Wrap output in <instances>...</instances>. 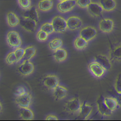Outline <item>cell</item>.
Wrapping results in <instances>:
<instances>
[{"instance_id":"obj_31","label":"cell","mask_w":121,"mask_h":121,"mask_svg":"<svg viewBox=\"0 0 121 121\" xmlns=\"http://www.w3.org/2000/svg\"><path fill=\"white\" fill-rule=\"evenodd\" d=\"M49 34L45 32L44 31L40 30L37 33V39L40 41H45L48 40Z\"/></svg>"},{"instance_id":"obj_20","label":"cell","mask_w":121,"mask_h":121,"mask_svg":"<svg viewBox=\"0 0 121 121\" xmlns=\"http://www.w3.org/2000/svg\"><path fill=\"white\" fill-rule=\"evenodd\" d=\"M19 116L22 119L25 121H30L33 119L34 113L29 107H20Z\"/></svg>"},{"instance_id":"obj_15","label":"cell","mask_w":121,"mask_h":121,"mask_svg":"<svg viewBox=\"0 0 121 121\" xmlns=\"http://www.w3.org/2000/svg\"><path fill=\"white\" fill-rule=\"evenodd\" d=\"M89 14L93 17H101L103 15L104 9L100 4L97 3H91L87 7Z\"/></svg>"},{"instance_id":"obj_26","label":"cell","mask_w":121,"mask_h":121,"mask_svg":"<svg viewBox=\"0 0 121 121\" xmlns=\"http://www.w3.org/2000/svg\"><path fill=\"white\" fill-rule=\"evenodd\" d=\"M36 53V49L32 46H28L25 49V53L23 56V60H30Z\"/></svg>"},{"instance_id":"obj_1","label":"cell","mask_w":121,"mask_h":121,"mask_svg":"<svg viewBox=\"0 0 121 121\" xmlns=\"http://www.w3.org/2000/svg\"><path fill=\"white\" fill-rule=\"evenodd\" d=\"M55 32L62 33L68 29L67 21L60 16H55L51 22Z\"/></svg>"},{"instance_id":"obj_2","label":"cell","mask_w":121,"mask_h":121,"mask_svg":"<svg viewBox=\"0 0 121 121\" xmlns=\"http://www.w3.org/2000/svg\"><path fill=\"white\" fill-rule=\"evenodd\" d=\"M7 41L10 47L13 49L19 48L22 44V40L20 35L15 31H11L7 34Z\"/></svg>"},{"instance_id":"obj_24","label":"cell","mask_w":121,"mask_h":121,"mask_svg":"<svg viewBox=\"0 0 121 121\" xmlns=\"http://www.w3.org/2000/svg\"><path fill=\"white\" fill-rule=\"evenodd\" d=\"M53 6L52 0H40L38 4L39 9L43 12L50 10Z\"/></svg>"},{"instance_id":"obj_10","label":"cell","mask_w":121,"mask_h":121,"mask_svg":"<svg viewBox=\"0 0 121 121\" xmlns=\"http://www.w3.org/2000/svg\"><path fill=\"white\" fill-rule=\"evenodd\" d=\"M88 69L91 73L97 78L101 77L105 73V69L98 62L94 61L88 65Z\"/></svg>"},{"instance_id":"obj_18","label":"cell","mask_w":121,"mask_h":121,"mask_svg":"<svg viewBox=\"0 0 121 121\" xmlns=\"http://www.w3.org/2000/svg\"><path fill=\"white\" fill-rule=\"evenodd\" d=\"M68 90L65 87L58 85L53 89V95L56 100H60L67 96Z\"/></svg>"},{"instance_id":"obj_19","label":"cell","mask_w":121,"mask_h":121,"mask_svg":"<svg viewBox=\"0 0 121 121\" xmlns=\"http://www.w3.org/2000/svg\"><path fill=\"white\" fill-rule=\"evenodd\" d=\"M99 4L106 12H112L116 7L115 0H99Z\"/></svg>"},{"instance_id":"obj_14","label":"cell","mask_w":121,"mask_h":121,"mask_svg":"<svg viewBox=\"0 0 121 121\" xmlns=\"http://www.w3.org/2000/svg\"><path fill=\"white\" fill-rule=\"evenodd\" d=\"M99 28L104 33H110L114 28L113 21L109 18H104L99 22Z\"/></svg>"},{"instance_id":"obj_35","label":"cell","mask_w":121,"mask_h":121,"mask_svg":"<svg viewBox=\"0 0 121 121\" xmlns=\"http://www.w3.org/2000/svg\"><path fill=\"white\" fill-rule=\"evenodd\" d=\"M91 3V0H76L77 5L82 9L87 8Z\"/></svg>"},{"instance_id":"obj_16","label":"cell","mask_w":121,"mask_h":121,"mask_svg":"<svg viewBox=\"0 0 121 121\" xmlns=\"http://www.w3.org/2000/svg\"><path fill=\"white\" fill-rule=\"evenodd\" d=\"M94 59L95 62H98L104 68L106 71H109L111 70L112 63L109 58L106 56L103 55H98L94 58Z\"/></svg>"},{"instance_id":"obj_23","label":"cell","mask_w":121,"mask_h":121,"mask_svg":"<svg viewBox=\"0 0 121 121\" xmlns=\"http://www.w3.org/2000/svg\"><path fill=\"white\" fill-rule=\"evenodd\" d=\"M109 56L112 60H121V44L116 46L110 50Z\"/></svg>"},{"instance_id":"obj_32","label":"cell","mask_w":121,"mask_h":121,"mask_svg":"<svg viewBox=\"0 0 121 121\" xmlns=\"http://www.w3.org/2000/svg\"><path fill=\"white\" fill-rule=\"evenodd\" d=\"M19 6L24 10H27L31 7V0H17Z\"/></svg>"},{"instance_id":"obj_9","label":"cell","mask_w":121,"mask_h":121,"mask_svg":"<svg viewBox=\"0 0 121 121\" xmlns=\"http://www.w3.org/2000/svg\"><path fill=\"white\" fill-rule=\"evenodd\" d=\"M37 23L38 22H35V21H33V20L22 17V19H20L19 25L25 31L31 32V33H33L35 32V30H36Z\"/></svg>"},{"instance_id":"obj_3","label":"cell","mask_w":121,"mask_h":121,"mask_svg":"<svg viewBox=\"0 0 121 121\" xmlns=\"http://www.w3.org/2000/svg\"><path fill=\"white\" fill-rule=\"evenodd\" d=\"M81 103L78 98H73L66 102L64 106V109L70 113H76L79 112L81 107Z\"/></svg>"},{"instance_id":"obj_4","label":"cell","mask_w":121,"mask_h":121,"mask_svg":"<svg viewBox=\"0 0 121 121\" xmlns=\"http://www.w3.org/2000/svg\"><path fill=\"white\" fill-rule=\"evenodd\" d=\"M76 4V0H64L57 4V10L60 13H65L72 10Z\"/></svg>"},{"instance_id":"obj_33","label":"cell","mask_w":121,"mask_h":121,"mask_svg":"<svg viewBox=\"0 0 121 121\" xmlns=\"http://www.w3.org/2000/svg\"><path fill=\"white\" fill-rule=\"evenodd\" d=\"M14 53L16 55L17 59V62H19L23 59V56H24L25 53V49H22L21 48H17L15 49L14 51Z\"/></svg>"},{"instance_id":"obj_29","label":"cell","mask_w":121,"mask_h":121,"mask_svg":"<svg viewBox=\"0 0 121 121\" xmlns=\"http://www.w3.org/2000/svg\"><path fill=\"white\" fill-rule=\"evenodd\" d=\"M40 30L46 32L49 35L52 34L53 32H55L52 24V23H49V22H46V23H43L41 26Z\"/></svg>"},{"instance_id":"obj_12","label":"cell","mask_w":121,"mask_h":121,"mask_svg":"<svg viewBox=\"0 0 121 121\" xmlns=\"http://www.w3.org/2000/svg\"><path fill=\"white\" fill-rule=\"evenodd\" d=\"M15 103L20 107H29L32 103V97L27 92L22 95L16 97Z\"/></svg>"},{"instance_id":"obj_21","label":"cell","mask_w":121,"mask_h":121,"mask_svg":"<svg viewBox=\"0 0 121 121\" xmlns=\"http://www.w3.org/2000/svg\"><path fill=\"white\" fill-rule=\"evenodd\" d=\"M6 17L8 25L10 27H15V26H16L17 25H18L19 24L20 19L13 12H8L7 14Z\"/></svg>"},{"instance_id":"obj_38","label":"cell","mask_w":121,"mask_h":121,"mask_svg":"<svg viewBox=\"0 0 121 121\" xmlns=\"http://www.w3.org/2000/svg\"><path fill=\"white\" fill-rule=\"evenodd\" d=\"M46 120H49V121H51V120H54V121H57V120H58V117H56V116H55V115H49V116H47L46 117L45 119Z\"/></svg>"},{"instance_id":"obj_22","label":"cell","mask_w":121,"mask_h":121,"mask_svg":"<svg viewBox=\"0 0 121 121\" xmlns=\"http://www.w3.org/2000/svg\"><path fill=\"white\" fill-rule=\"evenodd\" d=\"M53 56L56 61L58 62H62L64 61L67 58V52L64 49L60 48L54 51Z\"/></svg>"},{"instance_id":"obj_39","label":"cell","mask_w":121,"mask_h":121,"mask_svg":"<svg viewBox=\"0 0 121 121\" xmlns=\"http://www.w3.org/2000/svg\"><path fill=\"white\" fill-rule=\"evenodd\" d=\"M1 111H2V104L1 103Z\"/></svg>"},{"instance_id":"obj_27","label":"cell","mask_w":121,"mask_h":121,"mask_svg":"<svg viewBox=\"0 0 121 121\" xmlns=\"http://www.w3.org/2000/svg\"><path fill=\"white\" fill-rule=\"evenodd\" d=\"M104 102L106 103V106L108 107V108L110 110L113 112V111L116 110L119 106L118 103H117V101L116 100L115 98L113 97H105L104 98Z\"/></svg>"},{"instance_id":"obj_6","label":"cell","mask_w":121,"mask_h":121,"mask_svg":"<svg viewBox=\"0 0 121 121\" xmlns=\"http://www.w3.org/2000/svg\"><path fill=\"white\" fill-rule=\"evenodd\" d=\"M97 35V31L93 26H88L84 27L80 30V36L83 38L87 41H89L94 39Z\"/></svg>"},{"instance_id":"obj_13","label":"cell","mask_w":121,"mask_h":121,"mask_svg":"<svg viewBox=\"0 0 121 121\" xmlns=\"http://www.w3.org/2000/svg\"><path fill=\"white\" fill-rule=\"evenodd\" d=\"M67 28L71 31H74L80 28L83 25L81 19L75 16L69 17L67 19Z\"/></svg>"},{"instance_id":"obj_37","label":"cell","mask_w":121,"mask_h":121,"mask_svg":"<svg viewBox=\"0 0 121 121\" xmlns=\"http://www.w3.org/2000/svg\"><path fill=\"white\" fill-rule=\"evenodd\" d=\"M112 97H113L117 101L119 106L121 107V94L118 93L116 91V92H113L112 94Z\"/></svg>"},{"instance_id":"obj_25","label":"cell","mask_w":121,"mask_h":121,"mask_svg":"<svg viewBox=\"0 0 121 121\" xmlns=\"http://www.w3.org/2000/svg\"><path fill=\"white\" fill-rule=\"evenodd\" d=\"M88 44V41H87L80 36L76 38L74 41V46L77 50H83L85 48H87Z\"/></svg>"},{"instance_id":"obj_36","label":"cell","mask_w":121,"mask_h":121,"mask_svg":"<svg viewBox=\"0 0 121 121\" xmlns=\"http://www.w3.org/2000/svg\"><path fill=\"white\" fill-rule=\"evenodd\" d=\"M26 92H27V91H26V90L24 87L19 86L18 88L14 91V95L16 97H19V96L22 95L23 94H26Z\"/></svg>"},{"instance_id":"obj_34","label":"cell","mask_w":121,"mask_h":121,"mask_svg":"<svg viewBox=\"0 0 121 121\" xmlns=\"http://www.w3.org/2000/svg\"><path fill=\"white\" fill-rule=\"evenodd\" d=\"M115 89L116 92L121 94V73L119 74L116 77L115 83Z\"/></svg>"},{"instance_id":"obj_28","label":"cell","mask_w":121,"mask_h":121,"mask_svg":"<svg viewBox=\"0 0 121 121\" xmlns=\"http://www.w3.org/2000/svg\"><path fill=\"white\" fill-rule=\"evenodd\" d=\"M62 44H63V42L61 39L59 38H55L49 43L48 46L52 50L55 51V50L61 48Z\"/></svg>"},{"instance_id":"obj_8","label":"cell","mask_w":121,"mask_h":121,"mask_svg":"<svg viewBox=\"0 0 121 121\" xmlns=\"http://www.w3.org/2000/svg\"><path fill=\"white\" fill-rule=\"evenodd\" d=\"M59 80L56 75H48L43 79V84L49 89H54L59 85Z\"/></svg>"},{"instance_id":"obj_40","label":"cell","mask_w":121,"mask_h":121,"mask_svg":"<svg viewBox=\"0 0 121 121\" xmlns=\"http://www.w3.org/2000/svg\"><path fill=\"white\" fill-rule=\"evenodd\" d=\"M59 1H64V0H59Z\"/></svg>"},{"instance_id":"obj_30","label":"cell","mask_w":121,"mask_h":121,"mask_svg":"<svg viewBox=\"0 0 121 121\" xmlns=\"http://www.w3.org/2000/svg\"><path fill=\"white\" fill-rule=\"evenodd\" d=\"M5 62L9 65H12L13 64L18 62L14 52H11L7 55L6 58H5Z\"/></svg>"},{"instance_id":"obj_17","label":"cell","mask_w":121,"mask_h":121,"mask_svg":"<svg viewBox=\"0 0 121 121\" xmlns=\"http://www.w3.org/2000/svg\"><path fill=\"white\" fill-rule=\"evenodd\" d=\"M22 17L33 20L37 22H39V14L36 7L34 6L31 7L28 9L25 10L22 14Z\"/></svg>"},{"instance_id":"obj_5","label":"cell","mask_w":121,"mask_h":121,"mask_svg":"<svg viewBox=\"0 0 121 121\" xmlns=\"http://www.w3.org/2000/svg\"><path fill=\"white\" fill-rule=\"evenodd\" d=\"M96 103H97L98 111L101 115L104 116H109L112 115V111L106 106L104 102V97L103 95L99 96L97 98Z\"/></svg>"},{"instance_id":"obj_11","label":"cell","mask_w":121,"mask_h":121,"mask_svg":"<svg viewBox=\"0 0 121 121\" xmlns=\"http://www.w3.org/2000/svg\"><path fill=\"white\" fill-rule=\"evenodd\" d=\"M34 70V64L30 60H23V62L17 68V71L23 76L31 74Z\"/></svg>"},{"instance_id":"obj_7","label":"cell","mask_w":121,"mask_h":121,"mask_svg":"<svg viewBox=\"0 0 121 121\" xmlns=\"http://www.w3.org/2000/svg\"><path fill=\"white\" fill-rule=\"evenodd\" d=\"M92 110V106L88 104L86 101H84V103L82 104L80 111L79 112V115L76 119L81 120V121L86 120L91 115Z\"/></svg>"}]
</instances>
